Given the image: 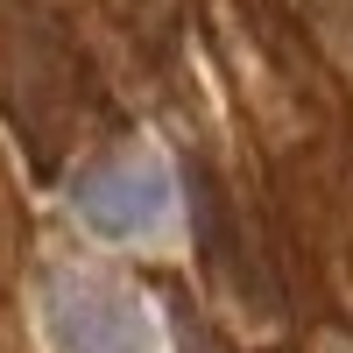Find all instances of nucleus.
Masks as SVG:
<instances>
[{
    "label": "nucleus",
    "mask_w": 353,
    "mask_h": 353,
    "mask_svg": "<svg viewBox=\"0 0 353 353\" xmlns=\"http://www.w3.org/2000/svg\"><path fill=\"white\" fill-rule=\"evenodd\" d=\"M71 212L99 241H134L149 248L176 226V170L156 149H113L71 184Z\"/></svg>",
    "instance_id": "f03ea898"
},
{
    "label": "nucleus",
    "mask_w": 353,
    "mask_h": 353,
    "mask_svg": "<svg viewBox=\"0 0 353 353\" xmlns=\"http://www.w3.org/2000/svg\"><path fill=\"white\" fill-rule=\"evenodd\" d=\"M311 14H318V36L332 43V57L353 71V0H311Z\"/></svg>",
    "instance_id": "7ed1b4c3"
},
{
    "label": "nucleus",
    "mask_w": 353,
    "mask_h": 353,
    "mask_svg": "<svg viewBox=\"0 0 353 353\" xmlns=\"http://www.w3.org/2000/svg\"><path fill=\"white\" fill-rule=\"evenodd\" d=\"M36 318L50 353H170V332L149 297L106 269H57L43 283Z\"/></svg>",
    "instance_id": "f257e3e1"
}]
</instances>
